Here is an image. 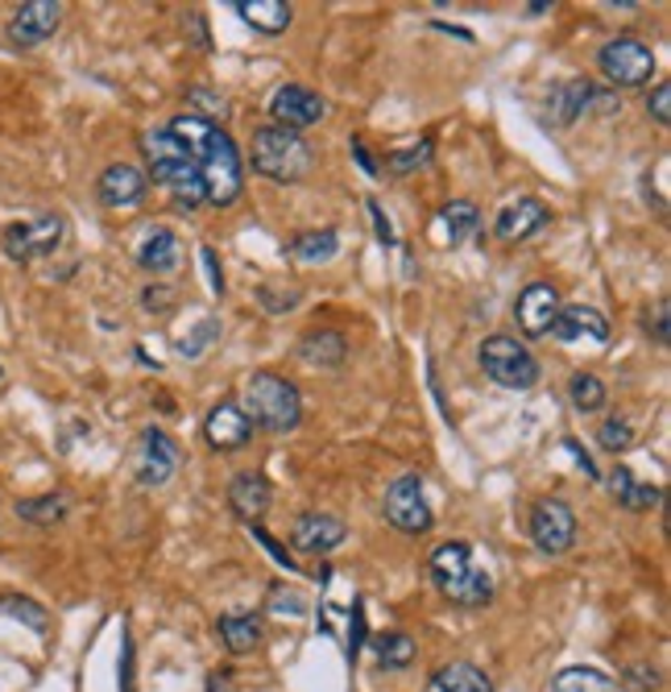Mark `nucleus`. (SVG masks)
Returning <instances> with one entry per match:
<instances>
[{"label":"nucleus","instance_id":"5","mask_svg":"<svg viewBox=\"0 0 671 692\" xmlns=\"http://www.w3.org/2000/svg\"><path fill=\"white\" fill-rule=\"evenodd\" d=\"M249 158H253V170L274 183H303L315 166V154L307 146L303 133L278 129V125H265V129H253V142H249Z\"/></svg>","mask_w":671,"mask_h":692},{"label":"nucleus","instance_id":"8","mask_svg":"<svg viewBox=\"0 0 671 692\" xmlns=\"http://www.w3.org/2000/svg\"><path fill=\"white\" fill-rule=\"evenodd\" d=\"M597 67L613 88H642L655 75V50L642 38H613V42L601 46Z\"/></svg>","mask_w":671,"mask_h":692},{"label":"nucleus","instance_id":"39","mask_svg":"<svg viewBox=\"0 0 671 692\" xmlns=\"http://www.w3.org/2000/svg\"><path fill=\"white\" fill-rule=\"evenodd\" d=\"M659 689V672L655 667H630L626 676L617 680V692H655Z\"/></svg>","mask_w":671,"mask_h":692},{"label":"nucleus","instance_id":"36","mask_svg":"<svg viewBox=\"0 0 671 692\" xmlns=\"http://www.w3.org/2000/svg\"><path fill=\"white\" fill-rule=\"evenodd\" d=\"M257 299H262V308L270 311V315H282V311H291L299 299H303V291L299 286H274V282H262L257 286Z\"/></svg>","mask_w":671,"mask_h":692},{"label":"nucleus","instance_id":"41","mask_svg":"<svg viewBox=\"0 0 671 692\" xmlns=\"http://www.w3.org/2000/svg\"><path fill=\"white\" fill-rule=\"evenodd\" d=\"M253 539H257V544H262L265 552H270V556H274V561L282 564V568H286V573H294V556H291V552H286V547H282V544H278L274 535H265V530L257 527V523H253Z\"/></svg>","mask_w":671,"mask_h":692},{"label":"nucleus","instance_id":"11","mask_svg":"<svg viewBox=\"0 0 671 692\" xmlns=\"http://www.w3.org/2000/svg\"><path fill=\"white\" fill-rule=\"evenodd\" d=\"M270 117H274L278 129L303 133L328 117V104H323L320 91L303 88V84H282V88L270 96Z\"/></svg>","mask_w":671,"mask_h":692},{"label":"nucleus","instance_id":"3","mask_svg":"<svg viewBox=\"0 0 671 692\" xmlns=\"http://www.w3.org/2000/svg\"><path fill=\"white\" fill-rule=\"evenodd\" d=\"M142 149H146V163H149V175L154 183H162L166 192L175 195L178 207H200L207 204L204 195V183H200V170L195 163L187 158V149L178 146V137L171 129H149L142 137Z\"/></svg>","mask_w":671,"mask_h":692},{"label":"nucleus","instance_id":"16","mask_svg":"<svg viewBox=\"0 0 671 692\" xmlns=\"http://www.w3.org/2000/svg\"><path fill=\"white\" fill-rule=\"evenodd\" d=\"M552 337L564 340V344H605L610 340V320L597 308L568 303V308H560V315H555Z\"/></svg>","mask_w":671,"mask_h":692},{"label":"nucleus","instance_id":"6","mask_svg":"<svg viewBox=\"0 0 671 692\" xmlns=\"http://www.w3.org/2000/svg\"><path fill=\"white\" fill-rule=\"evenodd\" d=\"M482 369L485 378L494 386H502V390H531V386L543 378L539 361H535V353L526 349V344H518L514 337H489L482 344Z\"/></svg>","mask_w":671,"mask_h":692},{"label":"nucleus","instance_id":"37","mask_svg":"<svg viewBox=\"0 0 671 692\" xmlns=\"http://www.w3.org/2000/svg\"><path fill=\"white\" fill-rule=\"evenodd\" d=\"M597 444L605 448V452H626L630 444H634V428H630L626 419L613 415V419H605V423L597 428Z\"/></svg>","mask_w":671,"mask_h":692},{"label":"nucleus","instance_id":"23","mask_svg":"<svg viewBox=\"0 0 671 692\" xmlns=\"http://www.w3.org/2000/svg\"><path fill=\"white\" fill-rule=\"evenodd\" d=\"M233 9L241 13L245 26H253L257 33H270V38L286 30L291 17H294V9L286 4V0H236Z\"/></svg>","mask_w":671,"mask_h":692},{"label":"nucleus","instance_id":"31","mask_svg":"<svg viewBox=\"0 0 671 692\" xmlns=\"http://www.w3.org/2000/svg\"><path fill=\"white\" fill-rule=\"evenodd\" d=\"M552 692H617V684L601 667H564L552 680Z\"/></svg>","mask_w":671,"mask_h":692},{"label":"nucleus","instance_id":"17","mask_svg":"<svg viewBox=\"0 0 671 692\" xmlns=\"http://www.w3.org/2000/svg\"><path fill=\"white\" fill-rule=\"evenodd\" d=\"M204 436L216 452H236V448H245L249 444L253 423H249V415L241 411V402H216L204 419Z\"/></svg>","mask_w":671,"mask_h":692},{"label":"nucleus","instance_id":"40","mask_svg":"<svg viewBox=\"0 0 671 692\" xmlns=\"http://www.w3.org/2000/svg\"><path fill=\"white\" fill-rule=\"evenodd\" d=\"M646 113L655 117V125H671V84H668V79H659L655 88H651V100H646Z\"/></svg>","mask_w":671,"mask_h":692},{"label":"nucleus","instance_id":"52","mask_svg":"<svg viewBox=\"0 0 671 692\" xmlns=\"http://www.w3.org/2000/svg\"><path fill=\"white\" fill-rule=\"evenodd\" d=\"M352 158H357V166H361V170H366V175H378V163H373V158H369V149L361 146V142H352Z\"/></svg>","mask_w":671,"mask_h":692},{"label":"nucleus","instance_id":"33","mask_svg":"<svg viewBox=\"0 0 671 692\" xmlns=\"http://www.w3.org/2000/svg\"><path fill=\"white\" fill-rule=\"evenodd\" d=\"M568 398L576 411H601V402H605V386L601 378L593 373H572L568 378Z\"/></svg>","mask_w":671,"mask_h":692},{"label":"nucleus","instance_id":"48","mask_svg":"<svg viewBox=\"0 0 671 692\" xmlns=\"http://www.w3.org/2000/svg\"><path fill=\"white\" fill-rule=\"evenodd\" d=\"M204 692H236V676L228 672V667H220V672H212V676H207Z\"/></svg>","mask_w":671,"mask_h":692},{"label":"nucleus","instance_id":"32","mask_svg":"<svg viewBox=\"0 0 671 692\" xmlns=\"http://www.w3.org/2000/svg\"><path fill=\"white\" fill-rule=\"evenodd\" d=\"M0 614H9L21 626H30L33 634H46V626H50V614L33 597H21V593H0Z\"/></svg>","mask_w":671,"mask_h":692},{"label":"nucleus","instance_id":"28","mask_svg":"<svg viewBox=\"0 0 671 692\" xmlns=\"http://www.w3.org/2000/svg\"><path fill=\"white\" fill-rule=\"evenodd\" d=\"M436 692H494V684H489V676H485L477 663H444L436 672Z\"/></svg>","mask_w":671,"mask_h":692},{"label":"nucleus","instance_id":"34","mask_svg":"<svg viewBox=\"0 0 671 692\" xmlns=\"http://www.w3.org/2000/svg\"><path fill=\"white\" fill-rule=\"evenodd\" d=\"M373 651H378L381 667H407V663L415 660L410 634H378V639H373Z\"/></svg>","mask_w":671,"mask_h":692},{"label":"nucleus","instance_id":"47","mask_svg":"<svg viewBox=\"0 0 671 692\" xmlns=\"http://www.w3.org/2000/svg\"><path fill=\"white\" fill-rule=\"evenodd\" d=\"M120 692H133V639H120Z\"/></svg>","mask_w":671,"mask_h":692},{"label":"nucleus","instance_id":"49","mask_svg":"<svg viewBox=\"0 0 671 692\" xmlns=\"http://www.w3.org/2000/svg\"><path fill=\"white\" fill-rule=\"evenodd\" d=\"M187 30L195 33V46H200V50H212V38H207L204 13H187Z\"/></svg>","mask_w":671,"mask_h":692},{"label":"nucleus","instance_id":"18","mask_svg":"<svg viewBox=\"0 0 671 692\" xmlns=\"http://www.w3.org/2000/svg\"><path fill=\"white\" fill-rule=\"evenodd\" d=\"M146 187H149L146 170H137V166H129V163H113L100 178H96V195H100L104 207L142 204V199H146Z\"/></svg>","mask_w":671,"mask_h":692},{"label":"nucleus","instance_id":"13","mask_svg":"<svg viewBox=\"0 0 671 692\" xmlns=\"http://www.w3.org/2000/svg\"><path fill=\"white\" fill-rule=\"evenodd\" d=\"M344 539H349L344 518L323 515V510H307V515L294 518V527H291V544H294V552H303V556H332Z\"/></svg>","mask_w":671,"mask_h":692},{"label":"nucleus","instance_id":"35","mask_svg":"<svg viewBox=\"0 0 671 692\" xmlns=\"http://www.w3.org/2000/svg\"><path fill=\"white\" fill-rule=\"evenodd\" d=\"M431 163V142H410V146L395 149V154H386V170L390 175H410V170H419V166Z\"/></svg>","mask_w":671,"mask_h":692},{"label":"nucleus","instance_id":"10","mask_svg":"<svg viewBox=\"0 0 671 692\" xmlns=\"http://www.w3.org/2000/svg\"><path fill=\"white\" fill-rule=\"evenodd\" d=\"M531 539L539 544L547 556H564L576 544V515L564 498H543L531 510Z\"/></svg>","mask_w":671,"mask_h":692},{"label":"nucleus","instance_id":"21","mask_svg":"<svg viewBox=\"0 0 671 692\" xmlns=\"http://www.w3.org/2000/svg\"><path fill=\"white\" fill-rule=\"evenodd\" d=\"M178 257H183L178 236H175V228H166V224H154V228L142 236V245H137V262H142V270H149V274H171L178 265Z\"/></svg>","mask_w":671,"mask_h":692},{"label":"nucleus","instance_id":"42","mask_svg":"<svg viewBox=\"0 0 671 692\" xmlns=\"http://www.w3.org/2000/svg\"><path fill=\"white\" fill-rule=\"evenodd\" d=\"M361 639H366V614H361V602H357V605H352V614H349V647H344V655H349V660H357Z\"/></svg>","mask_w":671,"mask_h":692},{"label":"nucleus","instance_id":"1","mask_svg":"<svg viewBox=\"0 0 671 692\" xmlns=\"http://www.w3.org/2000/svg\"><path fill=\"white\" fill-rule=\"evenodd\" d=\"M166 129L178 137V146L187 149V158L200 170V183H204L207 204L228 207L245 187V170H241V149L233 146V137L220 129L216 120L204 117H175Z\"/></svg>","mask_w":671,"mask_h":692},{"label":"nucleus","instance_id":"45","mask_svg":"<svg viewBox=\"0 0 671 692\" xmlns=\"http://www.w3.org/2000/svg\"><path fill=\"white\" fill-rule=\"evenodd\" d=\"M366 207H369V221H373V228H378V241L390 250L395 245V228H390V221H386V212H381V204L378 199H366Z\"/></svg>","mask_w":671,"mask_h":692},{"label":"nucleus","instance_id":"19","mask_svg":"<svg viewBox=\"0 0 671 692\" xmlns=\"http://www.w3.org/2000/svg\"><path fill=\"white\" fill-rule=\"evenodd\" d=\"M547 221H552L547 204L535 199V195H523V199H514V204H506L502 212H497L494 233L502 236V241H526V236L539 233Z\"/></svg>","mask_w":671,"mask_h":692},{"label":"nucleus","instance_id":"27","mask_svg":"<svg viewBox=\"0 0 671 692\" xmlns=\"http://www.w3.org/2000/svg\"><path fill=\"white\" fill-rule=\"evenodd\" d=\"M610 489H613V498H617V506L630 510V515H642V510H651V506L659 501V489L642 486L630 469H613L610 472Z\"/></svg>","mask_w":671,"mask_h":692},{"label":"nucleus","instance_id":"15","mask_svg":"<svg viewBox=\"0 0 671 692\" xmlns=\"http://www.w3.org/2000/svg\"><path fill=\"white\" fill-rule=\"evenodd\" d=\"M560 291H555L552 282H531L518 303H514V320L523 328L526 337H547L555 324V315H560Z\"/></svg>","mask_w":671,"mask_h":692},{"label":"nucleus","instance_id":"46","mask_svg":"<svg viewBox=\"0 0 671 692\" xmlns=\"http://www.w3.org/2000/svg\"><path fill=\"white\" fill-rule=\"evenodd\" d=\"M200 257H204V270H207V286H212V295H224V274H220L216 250H212V245H204V250H200Z\"/></svg>","mask_w":671,"mask_h":692},{"label":"nucleus","instance_id":"51","mask_svg":"<svg viewBox=\"0 0 671 692\" xmlns=\"http://www.w3.org/2000/svg\"><path fill=\"white\" fill-rule=\"evenodd\" d=\"M564 448H568L572 457H576V460H581V465H584V472H589V477H593V481H597V465H593V457H589V452H584L581 444H576V440H564Z\"/></svg>","mask_w":671,"mask_h":692},{"label":"nucleus","instance_id":"30","mask_svg":"<svg viewBox=\"0 0 671 692\" xmlns=\"http://www.w3.org/2000/svg\"><path fill=\"white\" fill-rule=\"evenodd\" d=\"M439 224H444V233H448V245H465L468 236L477 233L482 212H477V204H468V199H453V204L439 212Z\"/></svg>","mask_w":671,"mask_h":692},{"label":"nucleus","instance_id":"22","mask_svg":"<svg viewBox=\"0 0 671 692\" xmlns=\"http://www.w3.org/2000/svg\"><path fill=\"white\" fill-rule=\"evenodd\" d=\"M593 100H597L593 84H584V79H564V84H555L552 96H547V120H552V125H572Z\"/></svg>","mask_w":671,"mask_h":692},{"label":"nucleus","instance_id":"24","mask_svg":"<svg viewBox=\"0 0 671 692\" xmlns=\"http://www.w3.org/2000/svg\"><path fill=\"white\" fill-rule=\"evenodd\" d=\"M216 634H220V643L233 651V655H249V651L262 643V622H257V614L233 610V614H220Z\"/></svg>","mask_w":671,"mask_h":692},{"label":"nucleus","instance_id":"7","mask_svg":"<svg viewBox=\"0 0 671 692\" xmlns=\"http://www.w3.org/2000/svg\"><path fill=\"white\" fill-rule=\"evenodd\" d=\"M62 233H67V224H62L59 212H42V216H33V221L9 224V228L0 233V250H4L9 262L30 265L33 257H46V253L59 250Z\"/></svg>","mask_w":671,"mask_h":692},{"label":"nucleus","instance_id":"4","mask_svg":"<svg viewBox=\"0 0 671 692\" xmlns=\"http://www.w3.org/2000/svg\"><path fill=\"white\" fill-rule=\"evenodd\" d=\"M241 411L249 415L253 428H265L282 436V431H294L299 419H303V394L299 386L278 378V373H253L241 390Z\"/></svg>","mask_w":671,"mask_h":692},{"label":"nucleus","instance_id":"29","mask_svg":"<svg viewBox=\"0 0 671 692\" xmlns=\"http://www.w3.org/2000/svg\"><path fill=\"white\" fill-rule=\"evenodd\" d=\"M13 510H17V518H21V523H33V527H55V523H62V518H67V510H71V498H67V494L21 498Z\"/></svg>","mask_w":671,"mask_h":692},{"label":"nucleus","instance_id":"50","mask_svg":"<svg viewBox=\"0 0 671 692\" xmlns=\"http://www.w3.org/2000/svg\"><path fill=\"white\" fill-rule=\"evenodd\" d=\"M171 299H175V291H166V286H149L146 295H142V308H166V303H171Z\"/></svg>","mask_w":671,"mask_h":692},{"label":"nucleus","instance_id":"44","mask_svg":"<svg viewBox=\"0 0 671 692\" xmlns=\"http://www.w3.org/2000/svg\"><path fill=\"white\" fill-rule=\"evenodd\" d=\"M220 337V328L212 324V320H207V324H200V332H195V337L191 340H183V344H178V349H183V357H200L207 349L204 340H216Z\"/></svg>","mask_w":671,"mask_h":692},{"label":"nucleus","instance_id":"20","mask_svg":"<svg viewBox=\"0 0 671 692\" xmlns=\"http://www.w3.org/2000/svg\"><path fill=\"white\" fill-rule=\"evenodd\" d=\"M270 501H274V489L265 481V472H236L233 481H228V506L236 510V518H245V523H257V518L270 510Z\"/></svg>","mask_w":671,"mask_h":692},{"label":"nucleus","instance_id":"26","mask_svg":"<svg viewBox=\"0 0 671 692\" xmlns=\"http://www.w3.org/2000/svg\"><path fill=\"white\" fill-rule=\"evenodd\" d=\"M336 253H340V233H332V228H323V233H299L286 245V257L299 265H323L332 262Z\"/></svg>","mask_w":671,"mask_h":692},{"label":"nucleus","instance_id":"43","mask_svg":"<svg viewBox=\"0 0 671 692\" xmlns=\"http://www.w3.org/2000/svg\"><path fill=\"white\" fill-rule=\"evenodd\" d=\"M646 332H655V344H668V340H671V311H668V303H659L655 315H646Z\"/></svg>","mask_w":671,"mask_h":692},{"label":"nucleus","instance_id":"9","mask_svg":"<svg viewBox=\"0 0 671 692\" xmlns=\"http://www.w3.org/2000/svg\"><path fill=\"white\" fill-rule=\"evenodd\" d=\"M381 510H386V523H390V527L407 530V535H424V530H431V506H427V489H424V477H419V472H402V477H395L390 489H386Z\"/></svg>","mask_w":671,"mask_h":692},{"label":"nucleus","instance_id":"14","mask_svg":"<svg viewBox=\"0 0 671 692\" xmlns=\"http://www.w3.org/2000/svg\"><path fill=\"white\" fill-rule=\"evenodd\" d=\"M178 472V444L158 428L142 431V448H137V481L146 489L166 486Z\"/></svg>","mask_w":671,"mask_h":692},{"label":"nucleus","instance_id":"25","mask_svg":"<svg viewBox=\"0 0 671 692\" xmlns=\"http://www.w3.org/2000/svg\"><path fill=\"white\" fill-rule=\"evenodd\" d=\"M299 357H303L307 366L332 369L349 357V340H344V332H332V328H323V332H307V337L299 340Z\"/></svg>","mask_w":671,"mask_h":692},{"label":"nucleus","instance_id":"12","mask_svg":"<svg viewBox=\"0 0 671 692\" xmlns=\"http://www.w3.org/2000/svg\"><path fill=\"white\" fill-rule=\"evenodd\" d=\"M59 26H62L59 0H26V4H17L13 17H9V42H13L17 50H33V46H42L46 38H55Z\"/></svg>","mask_w":671,"mask_h":692},{"label":"nucleus","instance_id":"2","mask_svg":"<svg viewBox=\"0 0 671 692\" xmlns=\"http://www.w3.org/2000/svg\"><path fill=\"white\" fill-rule=\"evenodd\" d=\"M431 581L448 602L465 605V610H477L494 597V581L473 561V547L465 539H448L431 552Z\"/></svg>","mask_w":671,"mask_h":692},{"label":"nucleus","instance_id":"38","mask_svg":"<svg viewBox=\"0 0 671 692\" xmlns=\"http://www.w3.org/2000/svg\"><path fill=\"white\" fill-rule=\"evenodd\" d=\"M270 610H274V614H291V618H299V614H307V597L299 589L274 585V593H270Z\"/></svg>","mask_w":671,"mask_h":692}]
</instances>
